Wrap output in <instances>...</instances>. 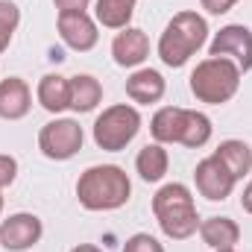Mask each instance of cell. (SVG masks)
<instances>
[{"mask_svg":"<svg viewBox=\"0 0 252 252\" xmlns=\"http://www.w3.org/2000/svg\"><path fill=\"white\" fill-rule=\"evenodd\" d=\"M132 196V182L118 164H94L76 182V199L85 211H115Z\"/></svg>","mask_w":252,"mask_h":252,"instance_id":"cell-1","label":"cell"},{"mask_svg":"<svg viewBox=\"0 0 252 252\" xmlns=\"http://www.w3.org/2000/svg\"><path fill=\"white\" fill-rule=\"evenodd\" d=\"M153 214L158 220V229L164 232V238L170 241H188L190 235L199 232V214H196V202L188 185L182 182H170L153 196Z\"/></svg>","mask_w":252,"mask_h":252,"instance_id":"cell-2","label":"cell"},{"mask_svg":"<svg viewBox=\"0 0 252 252\" xmlns=\"http://www.w3.org/2000/svg\"><path fill=\"white\" fill-rule=\"evenodd\" d=\"M208 38V24L196 12H179L170 18L158 38V59L167 67H182L188 59L205 44Z\"/></svg>","mask_w":252,"mask_h":252,"instance_id":"cell-3","label":"cell"},{"mask_svg":"<svg viewBox=\"0 0 252 252\" xmlns=\"http://www.w3.org/2000/svg\"><path fill=\"white\" fill-rule=\"evenodd\" d=\"M241 67L232 62V59H223V56H208L193 67L190 73V94L199 100V103H208V106H223L229 103L238 88H241Z\"/></svg>","mask_w":252,"mask_h":252,"instance_id":"cell-4","label":"cell"},{"mask_svg":"<svg viewBox=\"0 0 252 252\" xmlns=\"http://www.w3.org/2000/svg\"><path fill=\"white\" fill-rule=\"evenodd\" d=\"M138 129H141V115L135 106L129 103L109 106L94 121V144L106 153H121L135 141Z\"/></svg>","mask_w":252,"mask_h":252,"instance_id":"cell-5","label":"cell"},{"mask_svg":"<svg viewBox=\"0 0 252 252\" xmlns=\"http://www.w3.org/2000/svg\"><path fill=\"white\" fill-rule=\"evenodd\" d=\"M82 141H85L82 126L73 118H56V121L44 124L41 132H38V150L50 161H67V158H73L82 150Z\"/></svg>","mask_w":252,"mask_h":252,"instance_id":"cell-6","label":"cell"},{"mask_svg":"<svg viewBox=\"0 0 252 252\" xmlns=\"http://www.w3.org/2000/svg\"><path fill=\"white\" fill-rule=\"evenodd\" d=\"M208 56H223L241 67V73L252 70V30L244 24H229L223 27L211 44H208Z\"/></svg>","mask_w":252,"mask_h":252,"instance_id":"cell-7","label":"cell"},{"mask_svg":"<svg viewBox=\"0 0 252 252\" xmlns=\"http://www.w3.org/2000/svg\"><path fill=\"white\" fill-rule=\"evenodd\" d=\"M44 235V226L35 214L30 211H18V214H9L3 223H0V247L9 252H24L32 250Z\"/></svg>","mask_w":252,"mask_h":252,"instance_id":"cell-8","label":"cell"},{"mask_svg":"<svg viewBox=\"0 0 252 252\" xmlns=\"http://www.w3.org/2000/svg\"><path fill=\"white\" fill-rule=\"evenodd\" d=\"M56 24H59L62 41L70 50H76V53H88V50H94L97 41H100L97 21H94L88 12H62Z\"/></svg>","mask_w":252,"mask_h":252,"instance_id":"cell-9","label":"cell"},{"mask_svg":"<svg viewBox=\"0 0 252 252\" xmlns=\"http://www.w3.org/2000/svg\"><path fill=\"white\" fill-rule=\"evenodd\" d=\"M193 182H196V190H199L205 199H211V202H223L226 196H232V190L238 185L235 176H232L214 156H208V158H202V161L196 164Z\"/></svg>","mask_w":252,"mask_h":252,"instance_id":"cell-10","label":"cell"},{"mask_svg":"<svg viewBox=\"0 0 252 252\" xmlns=\"http://www.w3.org/2000/svg\"><path fill=\"white\" fill-rule=\"evenodd\" d=\"M112 56L121 67H138L144 64V59L150 56V38L144 30L138 27H126L115 35L112 41Z\"/></svg>","mask_w":252,"mask_h":252,"instance_id":"cell-11","label":"cell"},{"mask_svg":"<svg viewBox=\"0 0 252 252\" xmlns=\"http://www.w3.org/2000/svg\"><path fill=\"white\" fill-rule=\"evenodd\" d=\"M32 106V91L21 76H6L0 79V118L3 121H21L30 115Z\"/></svg>","mask_w":252,"mask_h":252,"instance_id":"cell-12","label":"cell"},{"mask_svg":"<svg viewBox=\"0 0 252 252\" xmlns=\"http://www.w3.org/2000/svg\"><path fill=\"white\" fill-rule=\"evenodd\" d=\"M167 91V82L158 70L153 67H138L129 79H126V94L132 103H141V106H150V103H158Z\"/></svg>","mask_w":252,"mask_h":252,"instance_id":"cell-13","label":"cell"},{"mask_svg":"<svg viewBox=\"0 0 252 252\" xmlns=\"http://www.w3.org/2000/svg\"><path fill=\"white\" fill-rule=\"evenodd\" d=\"M199 238L211 250H235L241 241V226L232 217H208L199 223Z\"/></svg>","mask_w":252,"mask_h":252,"instance_id":"cell-14","label":"cell"},{"mask_svg":"<svg viewBox=\"0 0 252 252\" xmlns=\"http://www.w3.org/2000/svg\"><path fill=\"white\" fill-rule=\"evenodd\" d=\"M35 97H38V103H41L44 112L59 115L64 109H70V79H67V76H59V73L41 76Z\"/></svg>","mask_w":252,"mask_h":252,"instance_id":"cell-15","label":"cell"},{"mask_svg":"<svg viewBox=\"0 0 252 252\" xmlns=\"http://www.w3.org/2000/svg\"><path fill=\"white\" fill-rule=\"evenodd\" d=\"M103 100V85L97 76L91 73H76L70 76V109L76 115H85V112H94Z\"/></svg>","mask_w":252,"mask_h":252,"instance_id":"cell-16","label":"cell"},{"mask_svg":"<svg viewBox=\"0 0 252 252\" xmlns=\"http://www.w3.org/2000/svg\"><path fill=\"white\" fill-rule=\"evenodd\" d=\"M232 176H235V182L238 179H244L247 173L252 170V150L244 144V141H238V138H229V141H223L214 153H211Z\"/></svg>","mask_w":252,"mask_h":252,"instance_id":"cell-17","label":"cell"},{"mask_svg":"<svg viewBox=\"0 0 252 252\" xmlns=\"http://www.w3.org/2000/svg\"><path fill=\"white\" fill-rule=\"evenodd\" d=\"M182 121H185V109L182 106H164L153 115L150 132L156 138V144H179L182 135Z\"/></svg>","mask_w":252,"mask_h":252,"instance_id":"cell-18","label":"cell"},{"mask_svg":"<svg viewBox=\"0 0 252 252\" xmlns=\"http://www.w3.org/2000/svg\"><path fill=\"white\" fill-rule=\"evenodd\" d=\"M167 167H170V156H167L164 144H147L135 158V170L144 182H161Z\"/></svg>","mask_w":252,"mask_h":252,"instance_id":"cell-19","label":"cell"},{"mask_svg":"<svg viewBox=\"0 0 252 252\" xmlns=\"http://www.w3.org/2000/svg\"><path fill=\"white\" fill-rule=\"evenodd\" d=\"M135 3L138 0H97L94 18L106 30H126L135 15Z\"/></svg>","mask_w":252,"mask_h":252,"instance_id":"cell-20","label":"cell"},{"mask_svg":"<svg viewBox=\"0 0 252 252\" xmlns=\"http://www.w3.org/2000/svg\"><path fill=\"white\" fill-rule=\"evenodd\" d=\"M211 141V118L196 112V109H185V121H182V135L179 144L188 150H199Z\"/></svg>","mask_w":252,"mask_h":252,"instance_id":"cell-21","label":"cell"},{"mask_svg":"<svg viewBox=\"0 0 252 252\" xmlns=\"http://www.w3.org/2000/svg\"><path fill=\"white\" fill-rule=\"evenodd\" d=\"M18 24H21V9L12 0H0V53L9 50Z\"/></svg>","mask_w":252,"mask_h":252,"instance_id":"cell-22","label":"cell"},{"mask_svg":"<svg viewBox=\"0 0 252 252\" xmlns=\"http://www.w3.org/2000/svg\"><path fill=\"white\" fill-rule=\"evenodd\" d=\"M124 252H164V247L153 238V235H147V232H138V235H132L129 241H126Z\"/></svg>","mask_w":252,"mask_h":252,"instance_id":"cell-23","label":"cell"},{"mask_svg":"<svg viewBox=\"0 0 252 252\" xmlns=\"http://www.w3.org/2000/svg\"><path fill=\"white\" fill-rule=\"evenodd\" d=\"M15 179H18V161H15V156L0 153V190L9 188Z\"/></svg>","mask_w":252,"mask_h":252,"instance_id":"cell-24","label":"cell"},{"mask_svg":"<svg viewBox=\"0 0 252 252\" xmlns=\"http://www.w3.org/2000/svg\"><path fill=\"white\" fill-rule=\"evenodd\" d=\"M199 6H202L208 15H226L229 9L238 6V0H199Z\"/></svg>","mask_w":252,"mask_h":252,"instance_id":"cell-25","label":"cell"},{"mask_svg":"<svg viewBox=\"0 0 252 252\" xmlns=\"http://www.w3.org/2000/svg\"><path fill=\"white\" fill-rule=\"evenodd\" d=\"M53 3H56V9L62 15V12H85L91 0H53Z\"/></svg>","mask_w":252,"mask_h":252,"instance_id":"cell-26","label":"cell"},{"mask_svg":"<svg viewBox=\"0 0 252 252\" xmlns=\"http://www.w3.org/2000/svg\"><path fill=\"white\" fill-rule=\"evenodd\" d=\"M241 205H244V211L252 214V179H250V185L244 188V193H241Z\"/></svg>","mask_w":252,"mask_h":252,"instance_id":"cell-27","label":"cell"},{"mask_svg":"<svg viewBox=\"0 0 252 252\" xmlns=\"http://www.w3.org/2000/svg\"><path fill=\"white\" fill-rule=\"evenodd\" d=\"M70 252H103L100 247H94V244H79V247H73Z\"/></svg>","mask_w":252,"mask_h":252,"instance_id":"cell-28","label":"cell"},{"mask_svg":"<svg viewBox=\"0 0 252 252\" xmlns=\"http://www.w3.org/2000/svg\"><path fill=\"white\" fill-rule=\"evenodd\" d=\"M0 211H3V193H0Z\"/></svg>","mask_w":252,"mask_h":252,"instance_id":"cell-29","label":"cell"},{"mask_svg":"<svg viewBox=\"0 0 252 252\" xmlns=\"http://www.w3.org/2000/svg\"><path fill=\"white\" fill-rule=\"evenodd\" d=\"M214 252H235V250H214Z\"/></svg>","mask_w":252,"mask_h":252,"instance_id":"cell-30","label":"cell"}]
</instances>
